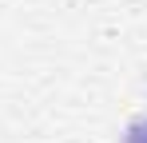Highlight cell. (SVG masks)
Listing matches in <instances>:
<instances>
[{"mask_svg": "<svg viewBox=\"0 0 147 143\" xmlns=\"http://www.w3.org/2000/svg\"><path fill=\"white\" fill-rule=\"evenodd\" d=\"M123 143H147V115H135L123 131Z\"/></svg>", "mask_w": 147, "mask_h": 143, "instance_id": "1", "label": "cell"}]
</instances>
